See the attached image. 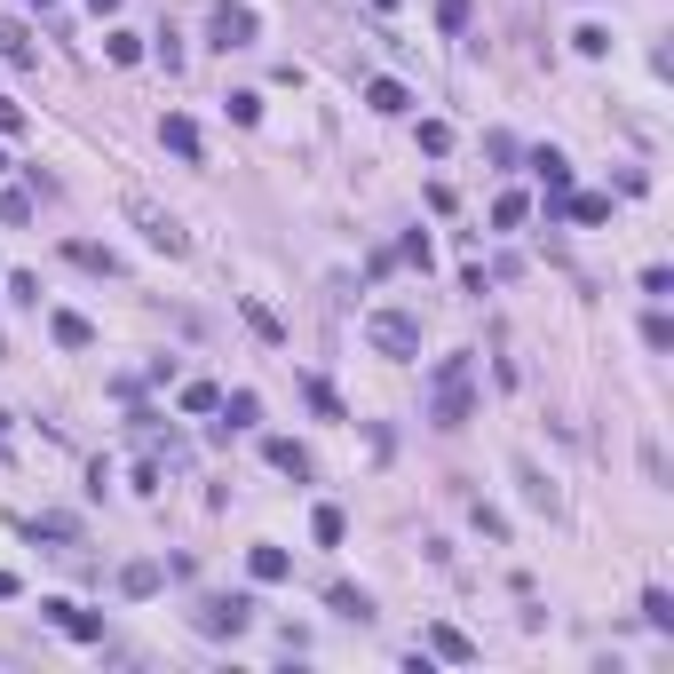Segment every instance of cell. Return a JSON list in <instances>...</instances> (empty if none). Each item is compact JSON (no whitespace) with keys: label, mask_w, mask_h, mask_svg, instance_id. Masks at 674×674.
Listing matches in <instances>:
<instances>
[{"label":"cell","mask_w":674,"mask_h":674,"mask_svg":"<svg viewBox=\"0 0 674 674\" xmlns=\"http://www.w3.org/2000/svg\"><path fill=\"white\" fill-rule=\"evenodd\" d=\"M0 452H8V413H0Z\"/></svg>","instance_id":"cell-38"},{"label":"cell","mask_w":674,"mask_h":674,"mask_svg":"<svg viewBox=\"0 0 674 674\" xmlns=\"http://www.w3.org/2000/svg\"><path fill=\"white\" fill-rule=\"evenodd\" d=\"M302 397H310V405H318L326 421H349V413H341V397H334V389H326V381H302Z\"/></svg>","instance_id":"cell-29"},{"label":"cell","mask_w":674,"mask_h":674,"mask_svg":"<svg viewBox=\"0 0 674 674\" xmlns=\"http://www.w3.org/2000/svg\"><path fill=\"white\" fill-rule=\"evenodd\" d=\"M334 611H341V619H357V627H365V619H373V595H365V587H334Z\"/></svg>","instance_id":"cell-22"},{"label":"cell","mask_w":674,"mask_h":674,"mask_svg":"<svg viewBox=\"0 0 674 674\" xmlns=\"http://www.w3.org/2000/svg\"><path fill=\"white\" fill-rule=\"evenodd\" d=\"M429 421L437 429H468L476 421V365L468 357H437V373H429Z\"/></svg>","instance_id":"cell-1"},{"label":"cell","mask_w":674,"mask_h":674,"mask_svg":"<svg viewBox=\"0 0 674 674\" xmlns=\"http://www.w3.org/2000/svg\"><path fill=\"white\" fill-rule=\"evenodd\" d=\"M0 135H24V104L16 96H0Z\"/></svg>","instance_id":"cell-35"},{"label":"cell","mask_w":674,"mask_h":674,"mask_svg":"<svg viewBox=\"0 0 674 674\" xmlns=\"http://www.w3.org/2000/svg\"><path fill=\"white\" fill-rule=\"evenodd\" d=\"M175 405H183V413H215V405H223V389H215V381H183V389H175Z\"/></svg>","instance_id":"cell-19"},{"label":"cell","mask_w":674,"mask_h":674,"mask_svg":"<svg viewBox=\"0 0 674 674\" xmlns=\"http://www.w3.org/2000/svg\"><path fill=\"white\" fill-rule=\"evenodd\" d=\"M88 8H96V16H112V8H119V0H88Z\"/></svg>","instance_id":"cell-37"},{"label":"cell","mask_w":674,"mask_h":674,"mask_svg":"<svg viewBox=\"0 0 674 674\" xmlns=\"http://www.w3.org/2000/svg\"><path fill=\"white\" fill-rule=\"evenodd\" d=\"M643 619H651L659 635H667V627H674V595H667V587H651V595H643Z\"/></svg>","instance_id":"cell-25"},{"label":"cell","mask_w":674,"mask_h":674,"mask_svg":"<svg viewBox=\"0 0 674 674\" xmlns=\"http://www.w3.org/2000/svg\"><path fill=\"white\" fill-rule=\"evenodd\" d=\"M64 262H80V270H96V278H119V254L96 246V238H64Z\"/></svg>","instance_id":"cell-9"},{"label":"cell","mask_w":674,"mask_h":674,"mask_svg":"<svg viewBox=\"0 0 674 674\" xmlns=\"http://www.w3.org/2000/svg\"><path fill=\"white\" fill-rule=\"evenodd\" d=\"M532 175H540V191H548V207H556L563 191H571V159H563L556 143H540V151H532Z\"/></svg>","instance_id":"cell-7"},{"label":"cell","mask_w":674,"mask_h":674,"mask_svg":"<svg viewBox=\"0 0 674 674\" xmlns=\"http://www.w3.org/2000/svg\"><path fill=\"white\" fill-rule=\"evenodd\" d=\"M246 571H254L262 587H278V579L294 571V556H286V548H246Z\"/></svg>","instance_id":"cell-13"},{"label":"cell","mask_w":674,"mask_h":674,"mask_svg":"<svg viewBox=\"0 0 674 674\" xmlns=\"http://www.w3.org/2000/svg\"><path fill=\"white\" fill-rule=\"evenodd\" d=\"M476 532H484V540H508V516H500V508H484V500H476Z\"/></svg>","instance_id":"cell-32"},{"label":"cell","mask_w":674,"mask_h":674,"mask_svg":"<svg viewBox=\"0 0 674 674\" xmlns=\"http://www.w3.org/2000/svg\"><path fill=\"white\" fill-rule=\"evenodd\" d=\"M429 651H437V659H452V667H468V659H476V643H468L460 627H429Z\"/></svg>","instance_id":"cell-17"},{"label":"cell","mask_w":674,"mask_h":674,"mask_svg":"<svg viewBox=\"0 0 674 674\" xmlns=\"http://www.w3.org/2000/svg\"><path fill=\"white\" fill-rule=\"evenodd\" d=\"M643 294H651V302H667V294H674V270H667V262H651V270H643Z\"/></svg>","instance_id":"cell-31"},{"label":"cell","mask_w":674,"mask_h":674,"mask_svg":"<svg viewBox=\"0 0 674 674\" xmlns=\"http://www.w3.org/2000/svg\"><path fill=\"white\" fill-rule=\"evenodd\" d=\"M365 112H381V119L413 112V88H405V80H365Z\"/></svg>","instance_id":"cell-8"},{"label":"cell","mask_w":674,"mask_h":674,"mask_svg":"<svg viewBox=\"0 0 674 674\" xmlns=\"http://www.w3.org/2000/svg\"><path fill=\"white\" fill-rule=\"evenodd\" d=\"M238 310H246V326H254L262 341H286V326H278V310H270V302H254V294H246Z\"/></svg>","instance_id":"cell-20"},{"label":"cell","mask_w":674,"mask_h":674,"mask_svg":"<svg viewBox=\"0 0 674 674\" xmlns=\"http://www.w3.org/2000/svg\"><path fill=\"white\" fill-rule=\"evenodd\" d=\"M0 223H32V199L24 191H0Z\"/></svg>","instance_id":"cell-33"},{"label":"cell","mask_w":674,"mask_h":674,"mask_svg":"<svg viewBox=\"0 0 674 674\" xmlns=\"http://www.w3.org/2000/svg\"><path fill=\"white\" fill-rule=\"evenodd\" d=\"M159 143H167L175 159H199V127H191L183 112H167V119H159Z\"/></svg>","instance_id":"cell-12"},{"label":"cell","mask_w":674,"mask_h":674,"mask_svg":"<svg viewBox=\"0 0 674 674\" xmlns=\"http://www.w3.org/2000/svg\"><path fill=\"white\" fill-rule=\"evenodd\" d=\"M48 334H56V349H96V326H88L80 310H56V318H48Z\"/></svg>","instance_id":"cell-11"},{"label":"cell","mask_w":674,"mask_h":674,"mask_svg":"<svg viewBox=\"0 0 674 674\" xmlns=\"http://www.w3.org/2000/svg\"><path fill=\"white\" fill-rule=\"evenodd\" d=\"M127 223L143 230V238H151V246H159V254H183V246H191V238H183V223H175V215H167V207H151V199H143V191H127Z\"/></svg>","instance_id":"cell-4"},{"label":"cell","mask_w":674,"mask_h":674,"mask_svg":"<svg viewBox=\"0 0 674 674\" xmlns=\"http://www.w3.org/2000/svg\"><path fill=\"white\" fill-rule=\"evenodd\" d=\"M421 151H429V159H445V151H452V127H445V119H421Z\"/></svg>","instance_id":"cell-28"},{"label":"cell","mask_w":674,"mask_h":674,"mask_svg":"<svg viewBox=\"0 0 674 674\" xmlns=\"http://www.w3.org/2000/svg\"><path fill=\"white\" fill-rule=\"evenodd\" d=\"M468 8H476V0H437V24H445L452 40H460V32H468Z\"/></svg>","instance_id":"cell-30"},{"label":"cell","mask_w":674,"mask_h":674,"mask_svg":"<svg viewBox=\"0 0 674 674\" xmlns=\"http://www.w3.org/2000/svg\"><path fill=\"white\" fill-rule=\"evenodd\" d=\"M643 341H651V349H674V326H667V318H659V310L643 318Z\"/></svg>","instance_id":"cell-34"},{"label":"cell","mask_w":674,"mask_h":674,"mask_svg":"<svg viewBox=\"0 0 674 674\" xmlns=\"http://www.w3.org/2000/svg\"><path fill=\"white\" fill-rule=\"evenodd\" d=\"M532 223V199H524V191H500V199H492V230H524Z\"/></svg>","instance_id":"cell-15"},{"label":"cell","mask_w":674,"mask_h":674,"mask_svg":"<svg viewBox=\"0 0 674 674\" xmlns=\"http://www.w3.org/2000/svg\"><path fill=\"white\" fill-rule=\"evenodd\" d=\"M40 619H48V627H64L72 643H104V611H80L72 595H48V603H40Z\"/></svg>","instance_id":"cell-6"},{"label":"cell","mask_w":674,"mask_h":674,"mask_svg":"<svg viewBox=\"0 0 674 674\" xmlns=\"http://www.w3.org/2000/svg\"><path fill=\"white\" fill-rule=\"evenodd\" d=\"M254 611H262L254 595H207V603L191 611V627H199V635H246V627H254Z\"/></svg>","instance_id":"cell-3"},{"label":"cell","mask_w":674,"mask_h":674,"mask_svg":"<svg viewBox=\"0 0 674 674\" xmlns=\"http://www.w3.org/2000/svg\"><path fill=\"white\" fill-rule=\"evenodd\" d=\"M32 540H80L72 516H32Z\"/></svg>","instance_id":"cell-27"},{"label":"cell","mask_w":674,"mask_h":674,"mask_svg":"<svg viewBox=\"0 0 674 674\" xmlns=\"http://www.w3.org/2000/svg\"><path fill=\"white\" fill-rule=\"evenodd\" d=\"M104 56L112 64H143V32H104Z\"/></svg>","instance_id":"cell-23"},{"label":"cell","mask_w":674,"mask_h":674,"mask_svg":"<svg viewBox=\"0 0 674 674\" xmlns=\"http://www.w3.org/2000/svg\"><path fill=\"white\" fill-rule=\"evenodd\" d=\"M341 532H349L341 508H318V516H310V540H318V548H341Z\"/></svg>","instance_id":"cell-24"},{"label":"cell","mask_w":674,"mask_h":674,"mask_svg":"<svg viewBox=\"0 0 674 674\" xmlns=\"http://www.w3.org/2000/svg\"><path fill=\"white\" fill-rule=\"evenodd\" d=\"M0 175H8V151H0Z\"/></svg>","instance_id":"cell-40"},{"label":"cell","mask_w":674,"mask_h":674,"mask_svg":"<svg viewBox=\"0 0 674 674\" xmlns=\"http://www.w3.org/2000/svg\"><path fill=\"white\" fill-rule=\"evenodd\" d=\"M254 32H262V16H254V8H238V0H215V16H207V40H215V48H254Z\"/></svg>","instance_id":"cell-5"},{"label":"cell","mask_w":674,"mask_h":674,"mask_svg":"<svg viewBox=\"0 0 674 674\" xmlns=\"http://www.w3.org/2000/svg\"><path fill=\"white\" fill-rule=\"evenodd\" d=\"M32 8H56V0H32Z\"/></svg>","instance_id":"cell-39"},{"label":"cell","mask_w":674,"mask_h":674,"mask_svg":"<svg viewBox=\"0 0 674 674\" xmlns=\"http://www.w3.org/2000/svg\"><path fill=\"white\" fill-rule=\"evenodd\" d=\"M516 476H524V500H532V508H548V516H556V492H548V476H540V468H532V460H516Z\"/></svg>","instance_id":"cell-21"},{"label":"cell","mask_w":674,"mask_h":674,"mask_svg":"<svg viewBox=\"0 0 674 674\" xmlns=\"http://www.w3.org/2000/svg\"><path fill=\"white\" fill-rule=\"evenodd\" d=\"M365 341L405 365V357H421V318H413V310H373V318H365Z\"/></svg>","instance_id":"cell-2"},{"label":"cell","mask_w":674,"mask_h":674,"mask_svg":"<svg viewBox=\"0 0 674 674\" xmlns=\"http://www.w3.org/2000/svg\"><path fill=\"white\" fill-rule=\"evenodd\" d=\"M571 48H579V56H611V32H603V24H579Z\"/></svg>","instance_id":"cell-26"},{"label":"cell","mask_w":674,"mask_h":674,"mask_svg":"<svg viewBox=\"0 0 674 674\" xmlns=\"http://www.w3.org/2000/svg\"><path fill=\"white\" fill-rule=\"evenodd\" d=\"M556 207L571 215V223H587V230H595V223H611V199H603V191H563Z\"/></svg>","instance_id":"cell-10"},{"label":"cell","mask_w":674,"mask_h":674,"mask_svg":"<svg viewBox=\"0 0 674 674\" xmlns=\"http://www.w3.org/2000/svg\"><path fill=\"white\" fill-rule=\"evenodd\" d=\"M270 468H278V476H294V484H302V476H310V452L294 445V437H270Z\"/></svg>","instance_id":"cell-16"},{"label":"cell","mask_w":674,"mask_h":674,"mask_svg":"<svg viewBox=\"0 0 674 674\" xmlns=\"http://www.w3.org/2000/svg\"><path fill=\"white\" fill-rule=\"evenodd\" d=\"M215 413H223L230 429H254V421H262V397H254V389H230V397L215 405Z\"/></svg>","instance_id":"cell-14"},{"label":"cell","mask_w":674,"mask_h":674,"mask_svg":"<svg viewBox=\"0 0 674 674\" xmlns=\"http://www.w3.org/2000/svg\"><path fill=\"white\" fill-rule=\"evenodd\" d=\"M159 579H167L159 563H127V571H119V595H135V603H143V595H159Z\"/></svg>","instance_id":"cell-18"},{"label":"cell","mask_w":674,"mask_h":674,"mask_svg":"<svg viewBox=\"0 0 674 674\" xmlns=\"http://www.w3.org/2000/svg\"><path fill=\"white\" fill-rule=\"evenodd\" d=\"M8 595H16V571H0V603H8Z\"/></svg>","instance_id":"cell-36"}]
</instances>
